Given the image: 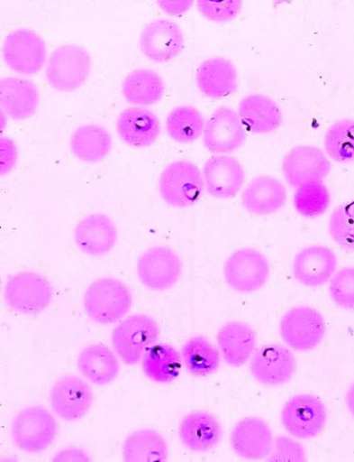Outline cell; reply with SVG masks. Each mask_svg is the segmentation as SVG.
Segmentation results:
<instances>
[{
	"label": "cell",
	"mask_w": 354,
	"mask_h": 462,
	"mask_svg": "<svg viewBox=\"0 0 354 462\" xmlns=\"http://www.w3.org/2000/svg\"><path fill=\"white\" fill-rule=\"evenodd\" d=\"M159 337L160 328L156 320L146 314H137L128 317L113 329L111 341L123 363L135 365Z\"/></svg>",
	"instance_id": "277c9868"
},
{
	"label": "cell",
	"mask_w": 354,
	"mask_h": 462,
	"mask_svg": "<svg viewBox=\"0 0 354 462\" xmlns=\"http://www.w3.org/2000/svg\"><path fill=\"white\" fill-rule=\"evenodd\" d=\"M132 294L121 280L105 277L94 281L84 296V308L94 323L110 326L131 310Z\"/></svg>",
	"instance_id": "6da1fadb"
},
{
	"label": "cell",
	"mask_w": 354,
	"mask_h": 462,
	"mask_svg": "<svg viewBox=\"0 0 354 462\" xmlns=\"http://www.w3.org/2000/svg\"><path fill=\"white\" fill-rule=\"evenodd\" d=\"M269 461H305L307 457L304 447L296 440L286 436L277 437L274 441Z\"/></svg>",
	"instance_id": "ab89813d"
},
{
	"label": "cell",
	"mask_w": 354,
	"mask_h": 462,
	"mask_svg": "<svg viewBox=\"0 0 354 462\" xmlns=\"http://www.w3.org/2000/svg\"><path fill=\"white\" fill-rule=\"evenodd\" d=\"M179 437L190 451L204 453L221 443L222 427L213 414L199 411L186 415L181 421Z\"/></svg>",
	"instance_id": "7402d4cb"
},
{
	"label": "cell",
	"mask_w": 354,
	"mask_h": 462,
	"mask_svg": "<svg viewBox=\"0 0 354 462\" xmlns=\"http://www.w3.org/2000/svg\"><path fill=\"white\" fill-rule=\"evenodd\" d=\"M53 289L45 276L29 271L11 275L5 290V300L14 311L37 315L51 303Z\"/></svg>",
	"instance_id": "8992f818"
},
{
	"label": "cell",
	"mask_w": 354,
	"mask_h": 462,
	"mask_svg": "<svg viewBox=\"0 0 354 462\" xmlns=\"http://www.w3.org/2000/svg\"><path fill=\"white\" fill-rule=\"evenodd\" d=\"M246 129L255 134H268L280 128L283 115L273 99L261 94L245 97L238 112Z\"/></svg>",
	"instance_id": "d4e9b609"
},
{
	"label": "cell",
	"mask_w": 354,
	"mask_h": 462,
	"mask_svg": "<svg viewBox=\"0 0 354 462\" xmlns=\"http://www.w3.org/2000/svg\"><path fill=\"white\" fill-rule=\"evenodd\" d=\"M93 402L91 387L83 378L76 375H66L59 379L50 393L52 411L68 423L86 416Z\"/></svg>",
	"instance_id": "7c38bea8"
},
{
	"label": "cell",
	"mask_w": 354,
	"mask_h": 462,
	"mask_svg": "<svg viewBox=\"0 0 354 462\" xmlns=\"http://www.w3.org/2000/svg\"><path fill=\"white\" fill-rule=\"evenodd\" d=\"M247 134L238 112L229 107L216 109L207 120L204 144L214 154L231 153L246 143Z\"/></svg>",
	"instance_id": "5bb4252c"
},
{
	"label": "cell",
	"mask_w": 354,
	"mask_h": 462,
	"mask_svg": "<svg viewBox=\"0 0 354 462\" xmlns=\"http://www.w3.org/2000/svg\"><path fill=\"white\" fill-rule=\"evenodd\" d=\"M75 243L84 254L97 257L109 254L117 243V230L109 216L95 213L85 217L74 231Z\"/></svg>",
	"instance_id": "ffe728a7"
},
{
	"label": "cell",
	"mask_w": 354,
	"mask_h": 462,
	"mask_svg": "<svg viewBox=\"0 0 354 462\" xmlns=\"http://www.w3.org/2000/svg\"><path fill=\"white\" fill-rule=\"evenodd\" d=\"M53 461H90V457L86 454V451L78 448H66L58 452L54 457Z\"/></svg>",
	"instance_id": "b9f144b4"
},
{
	"label": "cell",
	"mask_w": 354,
	"mask_h": 462,
	"mask_svg": "<svg viewBox=\"0 0 354 462\" xmlns=\"http://www.w3.org/2000/svg\"><path fill=\"white\" fill-rule=\"evenodd\" d=\"M216 340L225 363L241 367L248 363L258 346L257 333L243 321H229L218 331Z\"/></svg>",
	"instance_id": "cb8c5ba5"
},
{
	"label": "cell",
	"mask_w": 354,
	"mask_h": 462,
	"mask_svg": "<svg viewBox=\"0 0 354 462\" xmlns=\"http://www.w3.org/2000/svg\"><path fill=\"white\" fill-rule=\"evenodd\" d=\"M245 210L252 215L268 216L278 212L286 202V190L280 180L269 175L254 178L241 197Z\"/></svg>",
	"instance_id": "603a6c76"
},
{
	"label": "cell",
	"mask_w": 354,
	"mask_h": 462,
	"mask_svg": "<svg viewBox=\"0 0 354 462\" xmlns=\"http://www.w3.org/2000/svg\"><path fill=\"white\" fill-rule=\"evenodd\" d=\"M57 435L56 420L45 408L27 407L13 419V443L25 453L37 454L45 451L54 443Z\"/></svg>",
	"instance_id": "7a4b0ae2"
},
{
	"label": "cell",
	"mask_w": 354,
	"mask_h": 462,
	"mask_svg": "<svg viewBox=\"0 0 354 462\" xmlns=\"http://www.w3.org/2000/svg\"><path fill=\"white\" fill-rule=\"evenodd\" d=\"M205 189L216 199H231L242 189L245 171L240 161L232 156L211 157L203 171Z\"/></svg>",
	"instance_id": "d6986e66"
},
{
	"label": "cell",
	"mask_w": 354,
	"mask_h": 462,
	"mask_svg": "<svg viewBox=\"0 0 354 462\" xmlns=\"http://www.w3.org/2000/svg\"><path fill=\"white\" fill-rule=\"evenodd\" d=\"M195 82L204 95L220 99L238 88V71L225 58H210L196 71Z\"/></svg>",
	"instance_id": "484cf974"
},
{
	"label": "cell",
	"mask_w": 354,
	"mask_h": 462,
	"mask_svg": "<svg viewBox=\"0 0 354 462\" xmlns=\"http://www.w3.org/2000/svg\"><path fill=\"white\" fill-rule=\"evenodd\" d=\"M324 149L334 162H354V119L344 118L333 124L326 132Z\"/></svg>",
	"instance_id": "e575fe53"
},
{
	"label": "cell",
	"mask_w": 354,
	"mask_h": 462,
	"mask_svg": "<svg viewBox=\"0 0 354 462\" xmlns=\"http://www.w3.org/2000/svg\"><path fill=\"white\" fill-rule=\"evenodd\" d=\"M296 371V358L281 345H267L254 352L250 373L260 384L280 387L289 383Z\"/></svg>",
	"instance_id": "9a60e30c"
},
{
	"label": "cell",
	"mask_w": 354,
	"mask_h": 462,
	"mask_svg": "<svg viewBox=\"0 0 354 462\" xmlns=\"http://www.w3.org/2000/svg\"><path fill=\"white\" fill-rule=\"evenodd\" d=\"M77 365L91 383L101 387L111 384L121 371L117 356L104 345H91L84 348L77 356Z\"/></svg>",
	"instance_id": "83f0119b"
},
{
	"label": "cell",
	"mask_w": 354,
	"mask_h": 462,
	"mask_svg": "<svg viewBox=\"0 0 354 462\" xmlns=\"http://www.w3.org/2000/svg\"><path fill=\"white\" fill-rule=\"evenodd\" d=\"M329 291L334 304L346 310H354V267H346L334 273Z\"/></svg>",
	"instance_id": "74e56055"
},
{
	"label": "cell",
	"mask_w": 354,
	"mask_h": 462,
	"mask_svg": "<svg viewBox=\"0 0 354 462\" xmlns=\"http://www.w3.org/2000/svg\"><path fill=\"white\" fill-rule=\"evenodd\" d=\"M270 274L268 260L259 251L243 248L231 254L224 265V277L228 286L241 293L260 291Z\"/></svg>",
	"instance_id": "ba28073f"
},
{
	"label": "cell",
	"mask_w": 354,
	"mask_h": 462,
	"mask_svg": "<svg viewBox=\"0 0 354 462\" xmlns=\"http://www.w3.org/2000/svg\"><path fill=\"white\" fill-rule=\"evenodd\" d=\"M90 72L91 57L88 51L81 46L69 44L52 52L46 77L52 88L68 93L83 87Z\"/></svg>",
	"instance_id": "5b68a950"
},
{
	"label": "cell",
	"mask_w": 354,
	"mask_h": 462,
	"mask_svg": "<svg viewBox=\"0 0 354 462\" xmlns=\"http://www.w3.org/2000/svg\"><path fill=\"white\" fill-rule=\"evenodd\" d=\"M346 404L349 413L354 417V383L347 392Z\"/></svg>",
	"instance_id": "ee69618b"
},
{
	"label": "cell",
	"mask_w": 354,
	"mask_h": 462,
	"mask_svg": "<svg viewBox=\"0 0 354 462\" xmlns=\"http://www.w3.org/2000/svg\"><path fill=\"white\" fill-rule=\"evenodd\" d=\"M281 418L283 426L292 437L311 439L324 430L327 411L318 397L298 394L286 402Z\"/></svg>",
	"instance_id": "9c48e42d"
},
{
	"label": "cell",
	"mask_w": 354,
	"mask_h": 462,
	"mask_svg": "<svg viewBox=\"0 0 354 462\" xmlns=\"http://www.w3.org/2000/svg\"><path fill=\"white\" fill-rule=\"evenodd\" d=\"M185 45L181 27L168 19H156L143 29L140 46L143 54L156 63H167L178 56Z\"/></svg>",
	"instance_id": "2e32d148"
},
{
	"label": "cell",
	"mask_w": 354,
	"mask_h": 462,
	"mask_svg": "<svg viewBox=\"0 0 354 462\" xmlns=\"http://www.w3.org/2000/svg\"><path fill=\"white\" fill-rule=\"evenodd\" d=\"M182 356L169 345H155L149 348L143 358V372L159 384H169L178 378L182 369Z\"/></svg>",
	"instance_id": "1f68e13d"
},
{
	"label": "cell",
	"mask_w": 354,
	"mask_h": 462,
	"mask_svg": "<svg viewBox=\"0 0 354 462\" xmlns=\"http://www.w3.org/2000/svg\"><path fill=\"white\" fill-rule=\"evenodd\" d=\"M72 153L83 162L95 164L105 159L113 149V140L107 130L95 125L78 127L71 135Z\"/></svg>",
	"instance_id": "f1b7e54d"
},
{
	"label": "cell",
	"mask_w": 354,
	"mask_h": 462,
	"mask_svg": "<svg viewBox=\"0 0 354 462\" xmlns=\"http://www.w3.org/2000/svg\"><path fill=\"white\" fill-rule=\"evenodd\" d=\"M116 131L123 142L135 149L153 145L161 134L159 116L143 107L124 110L116 122Z\"/></svg>",
	"instance_id": "44dd1931"
},
{
	"label": "cell",
	"mask_w": 354,
	"mask_h": 462,
	"mask_svg": "<svg viewBox=\"0 0 354 462\" xmlns=\"http://www.w3.org/2000/svg\"><path fill=\"white\" fill-rule=\"evenodd\" d=\"M3 55L6 65L14 72L32 76L41 71L47 60L44 40L29 29H18L5 39Z\"/></svg>",
	"instance_id": "8fae6325"
},
{
	"label": "cell",
	"mask_w": 354,
	"mask_h": 462,
	"mask_svg": "<svg viewBox=\"0 0 354 462\" xmlns=\"http://www.w3.org/2000/svg\"><path fill=\"white\" fill-rule=\"evenodd\" d=\"M337 255L323 245H311L295 256L292 272L302 285L308 288L324 286L336 273Z\"/></svg>",
	"instance_id": "ac0fdd59"
},
{
	"label": "cell",
	"mask_w": 354,
	"mask_h": 462,
	"mask_svg": "<svg viewBox=\"0 0 354 462\" xmlns=\"http://www.w3.org/2000/svg\"><path fill=\"white\" fill-rule=\"evenodd\" d=\"M325 152L314 146L302 145L292 149L283 159L282 171L286 183L300 188L312 182H322L331 172Z\"/></svg>",
	"instance_id": "4fadbf2b"
},
{
	"label": "cell",
	"mask_w": 354,
	"mask_h": 462,
	"mask_svg": "<svg viewBox=\"0 0 354 462\" xmlns=\"http://www.w3.org/2000/svg\"><path fill=\"white\" fill-rule=\"evenodd\" d=\"M184 365L189 374L195 377L213 374L221 366V354L203 336L191 337L182 350Z\"/></svg>",
	"instance_id": "d6a6232c"
},
{
	"label": "cell",
	"mask_w": 354,
	"mask_h": 462,
	"mask_svg": "<svg viewBox=\"0 0 354 462\" xmlns=\"http://www.w3.org/2000/svg\"><path fill=\"white\" fill-rule=\"evenodd\" d=\"M331 204V194L322 182L301 186L294 195V207L304 217L316 218L323 215Z\"/></svg>",
	"instance_id": "d590c367"
},
{
	"label": "cell",
	"mask_w": 354,
	"mask_h": 462,
	"mask_svg": "<svg viewBox=\"0 0 354 462\" xmlns=\"http://www.w3.org/2000/svg\"><path fill=\"white\" fill-rule=\"evenodd\" d=\"M37 87L28 79L6 78L0 82V105L14 120H24L34 115L39 106Z\"/></svg>",
	"instance_id": "4316f807"
},
{
	"label": "cell",
	"mask_w": 354,
	"mask_h": 462,
	"mask_svg": "<svg viewBox=\"0 0 354 462\" xmlns=\"http://www.w3.org/2000/svg\"><path fill=\"white\" fill-rule=\"evenodd\" d=\"M166 86L162 77L152 69H141L131 72L123 80V93L134 106H150L162 99Z\"/></svg>",
	"instance_id": "f546056e"
},
{
	"label": "cell",
	"mask_w": 354,
	"mask_h": 462,
	"mask_svg": "<svg viewBox=\"0 0 354 462\" xmlns=\"http://www.w3.org/2000/svg\"><path fill=\"white\" fill-rule=\"evenodd\" d=\"M280 334L289 348L299 352L312 351L322 344L325 337V320L317 310L294 308L283 316Z\"/></svg>",
	"instance_id": "52a82bcc"
},
{
	"label": "cell",
	"mask_w": 354,
	"mask_h": 462,
	"mask_svg": "<svg viewBox=\"0 0 354 462\" xmlns=\"http://www.w3.org/2000/svg\"><path fill=\"white\" fill-rule=\"evenodd\" d=\"M205 189L203 171L191 161L178 160L169 164L159 180V191L172 208L185 209L202 198Z\"/></svg>",
	"instance_id": "3957f363"
},
{
	"label": "cell",
	"mask_w": 354,
	"mask_h": 462,
	"mask_svg": "<svg viewBox=\"0 0 354 462\" xmlns=\"http://www.w3.org/2000/svg\"><path fill=\"white\" fill-rule=\"evenodd\" d=\"M230 443L239 457L247 460H261L273 449V432L267 421L259 417H249L233 428Z\"/></svg>",
	"instance_id": "e0dca14e"
},
{
	"label": "cell",
	"mask_w": 354,
	"mask_h": 462,
	"mask_svg": "<svg viewBox=\"0 0 354 462\" xmlns=\"http://www.w3.org/2000/svg\"><path fill=\"white\" fill-rule=\"evenodd\" d=\"M329 233L342 250L354 252V199L332 211L329 220Z\"/></svg>",
	"instance_id": "8d00e7d4"
},
{
	"label": "cell",
	"mask_w": 354,
	"mask_h": 462,
	"mask_svg": "<svg viewBox=\"0 0 354 462\" xmlns=\"http://www.w3.org/2000/svg\"><path fill=\"white\" fill-rule=\"evenodd\" d=\"M126 462H163L168 457L167 439L159 432L143 429L130 434L123 444Z\"/></svg>",
	"instance_id": "4dcf8cb0"
},
{
	"label": "cell",
	"mask_w": 354,
	"mask_h": 462,
	"mask_svg": "<svg viewBox=\"0 0 354 462\" xmlns=\"http://www.w3.org/2000/svg\"><path fill=\"white\" fill-rule=\"evenodd\" d=\"M137 275L141 284L150 291H163L173 288L182 275V261L169 247L156 246L137 260Z\"/></svg>",
	"instance_id": "30bf717a"
},
{
	"label": "cell",
	"mask_w": 354,
	"mask_h": 462,
	"mask_svg": "<svg viewBox=\"0 0 354 462\" xmlns=\"http://www.w3.org/2000/svg\"><path fill=\"white\" fill-rule=\"evenodd\" d=\"M0 170L5 175L12 171L17 161V149L12 139L4 136L0 139Z\"/></svg>",
	"instance_id": "60d3db41"
},
{
	"label": "cell",
	"mask_w": 354,
	"mask_h": 462,
	"mask_svg": "<svg viewBox=\"0 0 354 462\" xmlns=\"http://www.w3.org/2000/svg\"><path fill=\"white\" fill-rule=\"evenodd\" d=\"M205 120L203 114L192 106L173 109L167 118V132L175 143L192 144L204 133Z\"/></svg>",
	"instance_id": "836d02e7"
},
{
	"label": "cell",
	"mask_w": 354,
	"mask_h": 462,
	"mask_svg": "<svg viewBox=\"0 0 354 462\" xmlns=\"http://www.w3.org/2000/svg\"><path fill=\"white\" fill-rule=\"evenodd\" d=\"M167 14L171 15H180L186 14L193 5V2H168V0H162L157 2Z\"/></svg>",
	"instance_id": "7bdbcfd3"
},
{
	"label": "cell",
	"mask_w": 354,
	"mask_h": 462,
	"mask_svg": "<svg viewBox=\"0 0 354 462\" xmlns=\"http://www.w3.org/2000/svg\"><path fill=\"white\" fill-rule=\"evenodd\" d=\"M243 3L241 0H225V2H209L200 0L198 9L201 14L216 23H227L232 22L241 12Z\"/></svg>",
	"instance_id": "f35d334b"
}]
</instances>
